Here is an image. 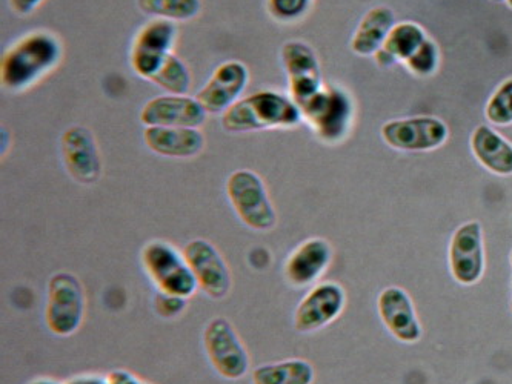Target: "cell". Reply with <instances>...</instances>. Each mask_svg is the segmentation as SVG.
<instances>
[{
    "label": "cell",
    "instance_id": "603a6c76",
    "mask_svg": "<svg viewBox=\"0 0 512 384\" xmlns=\"http://www.w3.org/2000/svg\"><path fill=\"white\" fill-rule=\"evenodd\" d=\"M428 39L425 30L416 22H400L389 31L383 50L388 51L397 62L405 63Z\"/></svg>",
    "mask_w": 512,
    "mask_h": 384
},
{
    "label": "cell",
    "instance_id": "7402d4cb",
    "mask_svg": "<svg viewBox=\"0 0 512 384\" xmlns=\"http://www.w3.org/2000/svg\"><path fill=\"white\" fill-rule=\"evenodd\" d=\"M316 378L311 363L300 358L271 363L254 369V384H313Z\"/></svg>",
    "mask_w": 512,
    "mask_h": 384
},
{
    "label": "cell",
    "instance_id": "836d02e7",
    "mask_svg": "<svg viewBox=\"0 0 512 384\" xmlns=\"http://www.w3.org/2000/svg\"><path fill=\"white\" fill-rule=\"evenodd\" d=\"M30 384H59L56 383V381L48 380V378H39V380L33 381V383Z\"/></svg>",
    "mask_w": 512,
    "mask_h": 384
},
{
    "label": "cell",
    "instance_id": "ffe728a7",
    "mask_svg": "<svg viewBox=\"0 0 512 384\" xmlns=\"http://www.w3.org/2000/svg\"><path fill=\"white\" fill-rule=\"evenodd\" d=\"M471 149L477 162L489 173L512 176V143L491 126L479 125L471 134Z\"/></svg>",
    "mask_w": 512,
    "mask_h": 384
},
{
    "label": "cell",
    "instance_id": "8fae6325",
    "mask_svg": "<svg viewBox=\"0 0 512 384\" xmlns=\"http://www.w3.org/2000/svg\"><path fill=\"white\" fill-rule=\"evenodd\" d=\"M282 62L290 82L291 99L300 108L323 88L319 60L310 45L291 40L283 45Z\"/></svg>",
    "mask_w": 512,
    "mask_h": 384
},
{
    "label": "cell",
    "instance_id": "e575fe53",
    "mask_svg": "<svg viewBox=\"0 0 512 384\" xmlns=\"http://www.w3.org/2000/svg\"><path fill=\"white\" fill-rule=\"evenodd\" d=\"M506 5L512 10V0H506Z\"/></svg>",
    "mask_w": 512,
    "mask_h": 384
},
{
    "label": "cell",
    "instance_id": "4fadbf2b",
    "mask_svg": "<svg viewBox=\"0 0 512 384\" xmlns=\"http://www.w3.org/2000/svg\"><path fill=\"white\" fill-rule=\"evenodd\" d=\"M345 305V289L339 283H320L297 306L294 325L300 332L319 331L331 325L342 314Z\"/></svg>",
    "mask_w": 512,
    "mask_h": 384
},
{
    "label": "cell",
    "instance_id": "7a4b0ae2",
    "mask_svg": "<svg viewBox=\"0 0 512 384\" xmlns=\"http://www.w3.org/2000/svg\"><path fill=\"white\" fill-rule=\"evenodd\" d=\"M302 119V111L293 99L274 91H260L230 106L223 113L222 126L230 133H251L270 128H294Z\"/></svg>",
    "mask_w": 512,
    "mask_h": 384
},
{
    "label": "cell",
    "instance_id": "1f68e13d",
    "mask_svg": "<svg viewBox=\"0 0 512 384\" xmlns=\"http://www.w3.org/2000/svg\"><path fill=\"white\" fill-rule=\"evenodd\" d=\"M65 384H110V380L99 375H79V377L71 378Z\"/></svg>",
    "mask_w": 512,
    "mask_h": 384
},
{
    "label": "cell",
    "instance_id": "ba28073f",
    "mask_svg": "<svg viewBox=\"0 0 512 384\" xmlns=\"http://www.w3.org/2000/svg\"><path fill=\"white\" fill-rule=\"evenodd\" d=\"M448 137V125L433 116L406 117L382 126L383 142L403 153L434 151L445 145Z\"/></svg>",
    "mask_w": 512,
    "mask_h": 384
},
{
    "label": "cell",
    "instance_id": "277c9868",
    "mask_svg": "<svg viewBox=\"0 0 512 384\" xmlns=\"http://www.w3.org/2000/svg\"><path fill=\"white\" fill-rule=\"evenodd\" d=\"M300 111L316 136L331 145L342 142L353 123V102L339 88H322Z\"/></svg>",
    "mask_w": 512,
    "mask_h": 384
},
{
    "label": "cell",
    "instance_id": "484cf974",
    "mask_svg": "<svg viewBox=\"0 0 512 384\" xmlns=\"http://www.w3.org/2000/svg\"><path fill=\"white\" fill-rule=\"evenodd\" d=\"M486 119L497 126L512 125V77L494 91L486 103Z\"/></svg>",
    "mask_w": 512,
    "mask_h": 384
},
{
    "label": "cell",
    "instance_id": "52a82bcc",
    "mask_svg": "<svg viewBox=\"0 0 512 384\" xmlns=\"http://www.w3.org/2000/svg\"><path fill=\"white\" fill-rule=\"evenodd\" d=\"M203 345L217 374L227 380H240L248 374L250 357L236 329L227 318H213L203 332Z\"/></svg>",
    "mask_w": 512,
    "mask_h": 384
},
{
    "label": "cell",
    "instance_id": "4316f807",
    "mask_svg": "<svg viewBox=\"0 0 512 384\" xmlns=\"http://www.w3.org/2000/svg\"><path fill=\"white\" fill-rule=\"evenodd\" d=\"M439 62V47L434 44L433 40L426 39L422 47L406 60L405 65L414 76L428 77L436 73Z\"/></svg>",
    "mask_w": 512,
    "mask_h": 384
},
{
    "label": "cell",
    "instance_id": "5b68a950",
    "mask_svg": "<svg viewBox=\"0 0 512 384\" xmlns=\"http://www.w3.org/2000/svg\"><path fill=\"white\" fill-rule=\"evenodd\" d=\"M227 194L237 217L248 228L270 231L276 226L277 214L271 203L265 183L250 169H240L231 174Z\"/></svg>",
    "mask_w": 512,
    "mask_h": 384
},
{
    "label": "cell",
    "instance_id": "4dcf8cb0",
    "mask_svg": "<svg viewBox=\"0 0 512 384\" xmlns=\"http://www.w3.org/2000/svg\"><path fill=\"white\" fill-rule=\"evenodd\" d=\"M108 380H110V384H148L137 378L136 375L131 374V372L122 371V369L111 372L108 375Z\"/></svg>",
    "mask_w": 512,
    "mask_h": 384
},
{
    "label": "cell",
    "instance_id": "d6a6232c",
    "mask_svg": "<svg viewBox=\"0 0 512 384\" xmlns=\"http://www.w3.org/2000/svg\"><path fill=\"white\" fill-rule=\"evenodd\" d=\"M374 57H376L377 65H380V67H393L394 63L397 62V60L394 59L388 51L383 50V48H380V50L374 54Z\"/></svg>",
    "mask_w": 512,
    "mask_h": 384
},
{
    "label": "cell",
    "instance_id": "3957f363",
    "mask_svg": "<svg viewBox=\"0 0 512 384\" xmlns=\"http://www.w3.org/2000/svg\"><path fill=\"white\" fill-rule=\"evenodd\" d=\"M142 265L159 292L188 300L199 288L185 255L170 243H148L142 251Z\"/></svg>",
    "mask_w": 512,
    "mask_h": 384
},
{
    "label": "cell",
    "instance_id": "83f0119b",
    "mask_svg": "<svg viewBox=\"0 0 512 384\" xmlns=\"http://www.w3.org/2000/svg\"><path fill=\"white\" fill-rule=\"evenodd\" d=\"M313 0H268V11L274 19L291 24L302 19L310 10Z\"/></svg>",
    "mask_w": 512,
    "mask_h": 384
},
{
    "label": "cell",
    "instance_id": "2e32d148",
    "mask_svg": "<svg viewBox=\"0 0 512 384\" xmlns=\"http://www.w3.org/2000/svg\"><path fill=\"white\" fill-rule=\"evenodd\" d=\"M248 79L250 74L243 63L236 60L222 63L207 85L197 93L196 99L207 113H225L239 100L240 94L247 88Z\"/></svg>",
    "mask_w": 512,
    "mask_h": 384
},
{
    "label": "cell",
    "instance_id": "f546056e",
    "mask_svg": "<svg viewBox=\"0 0 512 384\" xmlns=\"http://www.w3.org/2000/svg\"><path fill=\"white\" fill-rule=\"evenodd\" d=\"M10 2L11 10L19 16H27L33 13L44 0H8Z\"/></svg>",
    "mask_w": 512,
    "mask_h": 384
},
{
    "label": "cell",
    "instance_id": "e0dca14e",
    "mask_svg": "<svg viewBox=\"0 0 512 384\" xmlns=\"http://www.w3.org/2000/svg\"><path fill=\"white\" fill-rule=\"evenodd\" d=\"M207 119V111L199 100L188 96L156 97L145 103L140 120L145 126H171V128H199Z\"/></svg>",
    "mask_w": 512,
    "mask_h": 384
},
{
    "label": "cell",
    "instance_id": "8d00e7d4",
    "mask_svg": "<svg viewBox=\"0 0 512 384\" xmlns=\"http://www.w3.org/2000/svg\"><path fill=\"white\" fill-rule=\"evenodd\" d=\"M511 265H512V252H511ZM511 309H512V302H511Z\"/></svg>",
    "mask_w": 512,
    "mask_h": 384
},
{
    "label": "cell",
    "instance_id": "8992f818",
    "mask_svg": "<svg viewBox=\"0 0 512 384\" xmlns=\"http://www.w3.org/2000/svg\"><path fill=\"white\" fill-rule=\"evenodd\" d=\"M84 314V288L76 275L59 272L51 277L45 309L48 329L59 337L73 335L82 325Z\"/></svg>",
    "mask_w": 512,
    "mask_h": 384
},
{
    "label": "cell",
    "instance_id": "d590c367",
    "mask_svg": "<svg viewBox=\"0 0 512 384\" xmlns=\"http://www.w3.org/2000/svg\"><path fill=\"white\" fill-rule=\"evenodd\" d=\"M491 2H496V4H500V2H506V0H491Z\"/></svg>",
    "mask_w": 512,
    "mask_h": 384
},
{
    "label": "cell",
    "instance_id": "f1b7e54d",
    "mask_svg": "<svg viewBox=\"0 0 512 384\" xmlns=\"http://www.w3.org/2000/svg\"><path fill=\"white\" fill-rule=\"evenodd\" d=\"M185 306H187V300L177 295L159 292L154 298V309L163 318H176L177 315L182 314Z\"/></svg>",
    "mask_w": 512,
    "mask_h": 384
},
{
    "label": "cell",
    "instance_id": "44dd1931",
    "mask_svg": "<svg viewBox=\"0 0 512 384\" xmlns=\"http://www.w3.org/2000/svg\"><path fill=\"white\" fill-rule=\"evenodd\" d=\"M396 25V14L391 8H371L360 20L351 39V50L357 56H374L385 44L389 31Z\"/></svg>",
    "mask_w": 512,
    "mask_h": 384
},
{
    "label": "cell",
    "instance_id": "d4e9b609",
    "mask_svg": "<svg viewBox=\"0 0 512 384\" xmlns=\"http://www.w3.org/2000/svg\"><path fill=\"white\" fill-rule=\"evenodd\" d=\"M150 82L173 96H187L191 87L190 71L182 60L170 54Z\"/></svg>",
    "mask_w": 512,
    "mask_h": 384
},
{
    "label": "cell",
    "instance_id": "7c38bea8",
    "mask_svg": "<svg viewBox=\"0 0 512 384\" xmlns=\"http://www.w3.org/2000/svg\"><path fill=\"white\" fill-rule=\"evenodd\" d=\"M183 255L196 277L197 285L208 297L222 300L231 289V272L216 246L196 239L183 249Z\"/></svg>",
    "mask_w": 512,
    "mask_h": 384
},
{
    "label": "cell",
    "instance_id": "cb8c5ba5",
    "mask_svg": "<svg viewBox=\"0 0 512 384\" xmlns=\"http://www.w3.org/2000/svg\"><path fill=\"white\" fill-rule=\"evenodd\" d=\"M140 10L148 16L170 22L191 20L200 13V0H137Z\"/></svg>",
    "mask_w": 512,
    "mask_h": 384
},
{
    "label": "cell",
    "instance_id": "5bb4252c",
    "mask_svg": "<svg viewBox=\"0 0 512 384\" xmlns=\"http://www.w3.org/2000/svg\"><path fill=\"white\" fill-rule=\"evenodd\" d=\"M380 320L397 340L413 345L422 338L423 329L417 317L416 306L405 289L388 286L377 300Z\"/></svg>",
    "mask_w": 512,
    "mask_h": 384
},
{
    "label": "cell",
    "instance_id": "9c48e42d",
    "mask_svg": "<svg viewBox=\"0 0 512 384\" xmlns=\"http://www.w3.org/2000/svg\"><path fill=\"white\" fill-rule=\"evenodd\" d=\"M449 271L463 286H473L482 280L486 268L485 240L479 222L465 223L454 232L449 243Z\"/></svg>",
    "mask_w": 512,
    "mask_h": 384
},
{
    "label": "cell",
    "instance_id": "9a60e30c",
    "mask_svg": "<svg viewBox=\"0 0 512 384\" xmlns=\"http://www.w3.org/2000/svg\"><path fill=\"white\" fill-rule=\"evenodd\" d=\"M68 173L76 182L93 185L102 176V160L93 134L84 126H73L60 139Z\"/></svg>",
    "mask_w": 512,
    "mask_h": 384
},
{
    "label": "cell",
    "instance_id": "d6986e66",
    "mask_svg": "<svg viewBox=\"0 0 512 384\" xmlns=\"http://www.w3.org/2000/svg\"><path fill=\"white\" fill-rule=\"evenodd\" d=\"M143 140L153 153L173 159H190L197 156L205 146V139L196 128L147 126Z\"/></svg>",
    "mask_w": 512,
    "mask_h": 384
},
{
    "label": "cell",
    "instance_id": "6da1fadb",
    "mask_svg": "<svg viewBox=\"0 0 512 384\" xmlns=\"http://www.w3.org/2000/svg\"><path fill=\"white\" fill-rule=\"evenodd\" d=\"M62 45L53 34L37 31L13 45L0 62V82L10 91H22L57 67Z\"/></svg>",
    "mask_w": 512,
    "mask_h": 384
},
{
    "label": "cell",
    "instance_id": "ac0fdd59",
    "mask_svg": "<svg viewBox=\"0 0 512 384\" xmlns=\"http://www.w3.org/2000/svg\"><path fill=\"white\" fill-rule=\"evenodd\" d=\"M333 262V248L323 239H310L294 249L285 263V277L294 288L316 283Z\"/></svg>",
    "mask_w": 512,
    "mask_h": 384
},
{
    "label": "cell",
    "instance_id": "30bf717a",
    "mask_svg": "<svg viewBox=\"0 0 512 384\" xmlns=\"http://www.w3.org/2000/svg\"><path fill=\"white\" fill-rule=\"evenodd\" d=\"M177 28L170 20L156 19L137 33L130 62L137 76L151 80L171 54Z\"/></svg>",
    "mask_w": 512,
    "mask_h": 384
}]
</instances>
